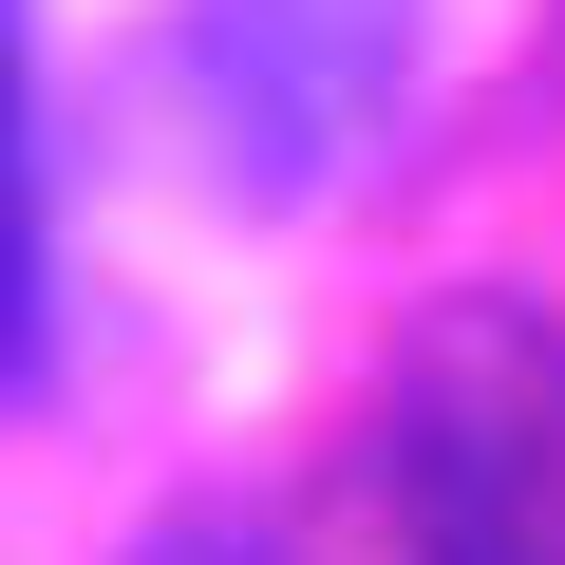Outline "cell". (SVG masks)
<instances>
[{
  "mask_svg": "<svg viewBox=\"0 0 565 565\" xmlns=\"http://www.w3.org/2000/svg\"><path fill=\"white\" fill-rule=\"evenodd\" d=\"M377 490H396L415 565H565V340H546V302L471 282V302L396 359Z\"/></svg>",
  "mask_w": 565,
  "mask_h": 565,
  "instance_id": "obj_1",
  "label": "cell"
},
{
  "mask_svg": "<svg viewBox=\"0 0 565 565\" xmlns=\"http://www.w3.org/2000/svg\"><path fill=\"white\" fill-rule=\"evenodd\" d=\"M434 0H189V114L245 207H321L396 151Z\"/></svg>",
  "mask_w": 565,
  "mask_h": 565,
  "instance_id": "obj_2",
  "label": "cell"
},
{
  "mask_svg": "<svg viewBox=\"0 0 565 565\" xmlns=\"http://www.w3.org/2000/svg\"><path fill=\"white\" fill-rule=\"evenodd\" d=\"M39 321V151H20V0H0V359Z\"/></svg>",
  "mask_w": 565,
  "mask_h": 565,
  "instance_id": "obj_3",
  "label": "cell"
},
{
  "mask_svg": "<svg viewBox=\"0 0 565 565\" xmlns=\"http://www.w3.org/2000/svg\"><path fill=\"white\" fill-rule=\"evenodd\" d=\"M132 565H282V546H245V527H151Z\"/></svg>",
  "mask_w": 565,
  "mask_h": 565,
  "instance_id": "obj_4",
  "label": "cell"
}]
</instances>
